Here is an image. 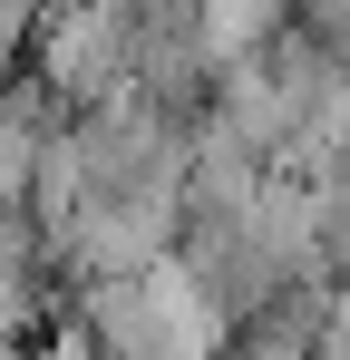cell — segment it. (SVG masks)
Returning a JSON list of instances; mask_svg holds the SVG:
<instances>
[{"mask_svg": "<svg viewBox=\"0 0 350 360\" xmlns=\"http://www.w3.org/2000/svg\"><path fill=\"white\" fill-rule=\"evenodd\" d=\"M136 49H146V0L49 10L30 78L58 98V117H98V108H117V98H136Z\"/></svg>", "mask_w": 350, "mask_h": 360, "instance_id": "6da1fadb", "label": "cell"}]
</instances>
